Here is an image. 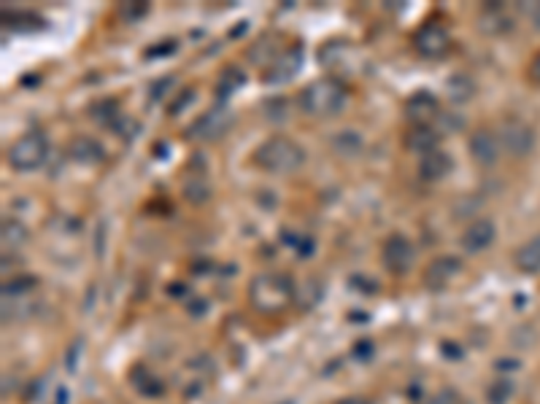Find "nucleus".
I'll return each instance as SVG.
<instances>
[{
	"mask_svg": "<svg viewBox=\"0 0 540 404\" xmlns=\"http://www.w3.org/2000/svg\"><path fill=\"white\" fill-rule=\"evenodd\" d=\"M354 356H356V359H371V356H373V343H371V340L356 343V345H354Z\"/></svg>",
	"mask_w": 540,
	"mask_h": 404,
	"instance_id": "obj_27",
	"label": "nucleus"
},
{
	"mask_svg": "<svg viewBox=\"0 0 540 404\" xmlns=\"http://www.w3.org/2000/svg\"><path fill=\"white\" fill-rule=\"evenodd\" d=\"M332 149L340 154V157H354L363 151V138H359L354 130H343L332 138Z\"/></svg>",
	"mask_w": 540,
	"mask_h": 404,
	"instance_id": "obj_21",
	"label": "nucleus"
},
{
	"mask_svg": "<svg viewBox=\"0 0 540 404\" xmlns=\"http://www.w3.org/2000/svg\"><path fill=\"white\" fill-rule=\"evenodd\" d=\"M468 149H470V159L479 165V167H495L500 162V154H503V146H500V135L489 127H479L470 141H468Z\"/></svg>",
	"mask_w": 540,
	"mask_h": 404,
	"instance_id": "obj_8",
	"label": "nucleus"
},
{
	"mask_svg": "<svg viewBox=\"0 0 540 404\" xmlns=\"http://www.w3.org/2000/svg\"><path fill=\"white\" fill-rule=\"evenodd\" d=\"M4 243L6 246H22L25 240H28V230H25V224L20 222V219H4Z\"/></svg>",
	"mask_w": 540,
	"mask_h": 404,
	"instance_id": "obj_22",
	"label": "nucleus"
},
{
	"mask_svg": "<svg viewBox=\"0 0 540 404\" xmlns=\"http://www.w3.org/2000/svg\"><path fill=\"white\" fill-rule=\"evenodd\" d=\"M30 288H36V280L33 278H17V280H9L6 283V294H20V291H30Z\"/></svg>",
	"mask_w": 540,
	"mask_h": 404,
	"instance_id": "obj_24",
	"label": "nucleus"
},
{
	"mask_svg": "<svg viewBox=\"0 0 540 404\" xmlns=\"http://www.w3.org/2000/svg\"><path fill=\"white\" fill-rule=\"evenodd\" d=\"M481 30L489 33V36H500V33L511 30V20H508L505 9L500 4H492V6L484 9V14H481Z\"/></svg>",
	"mask_w": 540,
	"mask_h": 404,
	"instance_id": "obj_18",
	"label": "nucleus"
},
{
	"mask_svg": "<svg viewBox=\"0 0 540 404\" xmlns=\"http://www.w3.org/2000/svg\"><path fill=\"white\" fill-rule=\"evenodd\" d=\"M424 404H454V393H452V391H443V393H438V396H430Z\"/></svg>",
	"mask_w": 540,
	"mask_h": 404,
	"instance_id": "obj_28",
	"label": "nucleus"
},
{
	"mask_svg": "<svg viewBox=\"0 0 540 404\" xmlns=\"http://www.w3.org/2000/svg\"><path fill=\"white\" fill-rule=\"evenodd\" d=\"M495 235H497L495 222L487 219V216H481V219H476V222H470L465 227V232L460 238V246L465 248V254H481V251H487L495 243Z\"/></svg>",
	"mask_w": 540,
	"mask_h": 404,
	"instance_id": "obj_12",
	"label": "nucleus"
},
{
	"mask_svg": "<svg viewBox=\"0 0 540 404\" xmlns=\"http://www.w3.org/2000/svg\"><path fill=\"white\" fill-rule=\"evenodd\" d=\"M516 267L527 275H537L540 272V232L535 238H529L513 256Z\"/></svg>",
	"mask_w": 540,
	"mask_h": 404,
	"instance_id": "obj_17",
	"label": "nucleus"
},
{
	"mask_svg": "<svg viewBox=\"0 0 540 404\" xmlns=\"http://www.w3.org/2000/svg\"><path fill=\"white\" fill-rule=\"evenodd\" d=\"M254 165L265 173H274V175H292L306 165V149L287 138V135H274L262 141L254 149Z\"/></svg>",
	"mask_w": 540,
	"mask_h": 404,
	"instance_id": "obj_2",
	"label": "nucleus"
},
{
	"mask_svg": "<svg viewBox=\"0 0 540 404\" xmlns=\"http://www.w3.org/2000/svg\"><path fill=\"white\" fill-rule=\"evenodd\" d=\"M300 65H303V49H300V46L287 49V52H282L274 62L267 65L262 81H265V84H284V81H290V78L298 76Z\"/></svg>",
	"mask_w": 540,
	"mask_h": 404,
	"instance_id": "obj_10",
	"label": "nucleus"
},
{
	"mask_svg": "<svg viewBox=\"0 0 540 404\" xmlns=\"http://www.w3.org/2000/svg\"><path fill=\"white\" fill-rule=\"evenodd\" d=\"M335 404H373V401L365 399V396H343V399H338Z\"/></svg>",
	"mask_w": 540,
	"mask_h": 404,
	"instance_id": "obj_29",
	"label": "nucleus"
},
{
	"mask_svg": "<svg viewBox=\"0 0 540 404\" xmlns=\"http://www.w3.org/2000/svg\"><path fill=\"white\" fill-rule=\"evenodd\" d=\"M511 383L508 380H500V383H495L489 391H487V399H489V404H505L508 399H511Z\"/></svg>",
	"mask_w": 540,
	"mask_h": 404,
	"instance_id": "obj_23",
	"label": "nucleus"
},
{
	"mask_svg": "<svg viewBox=\"0 0 540 404\" xmlns=\"http://www.w3.org/2000/svg\"><path fill=\"white\" fill-rule=\"evenodd\" d=\"M68 154H70V159L78 162V165H98V162H103V157H106L103 146H101L95 138H86V135L76 138V141L70 143Z\"/></svg>",
	"mask_w": 540,
	"mask_h": 404,
	"instance_id": "obj_15",
	"label": "nucleus"
},
{
	"mask_svg": "<svg viewBox=\"0 0 540 404\" xmlns=\"http://www.w3.org/2000/svg\"><path fill=\"white\" fill-rule=\"evenodd\" d=\"M295 299V283L284 272H259L249 283V302L262 316L284 313Z\"/></svg>",
	"mask_w": 540,
	"mask_h": 404,
	"instance_id": "obj_1",
	"label": "nucleus"
},
{
	"mask_svg": "<svg viewBox=\"0 0 540 404\" xmlns=\"http://www.w3.org/2000/svg\"><path fill=\"white\" fill-rule=\"evenodd\" d=\"M462 272V262L457 256H438L424 270V286L430 291H440Z\"/></svg>",
	"mask_w": 540,
	"mask_h": 404,
	"instance_id": "obj_9",
	"label": "nucleus"
},
{
	"mask_svg": "<svg viewBox=\"0 0 540 404\" xmlns=\"http://www.w3.org/2000/svg\"><path fill=\"white\" fill-rule=\"evenodd\" d=\"M452 170H454V159H452V154L443 151V149H435V151H430V154H424L419 159V178L427 181V183H438V181L448 178V175H452Z\"/></svg>",
	"mask_w": 540,
	"mask_h": 404,
	"instance_id": "obj_14",
	"label": "nucleus"
},
{
	"mask_svg": "<svg viewBox=\"0 0 540 404\" xmlns=\"http://www.w3.org/2000/svg\"><path fill=\"white\" fill-rule=\"evenodd\" d=\"M130 380L135 383L138 393H143V396H160V393L165 391L162 380H160L157 375H151L146 367H135V372H133V377H130Z\"/></svg>",
	"mask_w": 540,
	"mask_h": 404,
	"instance_id": "obj_19",
	"label": "nucleus"
},
{
	"mask_svg": "<svg viewBox=\"0 0 540 404\" xmlns=\"http://www.w3.org/2000/svg\"><path fill=\"white\" fill-rule=\"evenodd\" d=\"M527 78H529L535 86H540V52L532 57V62H529V68H527Z\"/></svg>",
	"mask_w": 540,
	"mask_h": 404,
	"instance_id": "obj_26",
	"label": "nucleus"
},
{
	"mask_svg": "<svg viewBox=\"0 0 540 404\" xmlns=\"http://www.w3.org/2000/svg\"><path fill=\"white\" fill-rule=\"evenodd\" d=\"M46 157H49V141L38 130H30L22 138H17L9 146V151H6V162L17 173H33V170H38L46 162Z\"/></svg>",
	"mask_w": 540,
	"mask_h": 404,
	"instance_id": "obj_4",
	"label": "nucleus"
},
{
	"mask_svg": "<svg viewBox=\"0 0 540 404\" xmlns=\"http://www.w3.org/2000/svg\"><path fill=\"white\" fill-rule=\"evenodd\" d=\"M521 12L527 14V20L535 25V30L540 33V4H529V6H521Z\"/></svg>",
	"mask_w": 540,
	"mask_h": 404,
	"instance_id": "obj_25",
	"label": "nucleus"
},
{
	"mask_svg": "<svg viewBox=\"0 0 540 404\" xmlns=\"http://www.w3.org/2000/svg\"><path fill=\"white\" fill-rule=\"evenodd\" d=\"M346 100H348L346 86L338 78L322 76L300 92L298 103H300L303 114H308L314 119H327V117H335L346 109Z\"/></svg>",
	"mask_w": 540,
	"mask_h": 404,
	"instance_id": "obj_3",
	"label": "nucleus"
},
{
	"mask_svg": "<svg viewBox=\"0 0 540 404\" xmlns=\"http://www.w3.org/2000/svg\"><path fill=\"white\" fill-rule=\"evenodd\" d=\"M438 111H440V103L432 92H416L405 100V117L413 122V127L419 125L430 127V122L438 119Z\"/></svg>",
	"mask_w": 540,
	"mask_h": 404,
	"instance_id": "obj_13",
	"label": "nucleus"
},
{
	"mask_svg": "<svg viewBox=\"0 0 540 404\" xmlns=\"http://www.w3.org/2000/svg\"><path fill=\"white\" fill-rule=\"evenodd\" d=\"M413 49L416 54H421L424 60H438L446 57L448 49H452V36L448 30L438 22H427L424 28H419L413 33Z\"/></svg>",
	"mask_w": 540,
	"mask_h": 404,
	"instance_id": "obj_7",
	"label": "nucleus"
},
{
	"mask_svg": "<svg viewBox=\"0 0 540 404\" xmlns=\"http://www.w3.org/2000/svg\"><path fill=\"white\" fill-rule=\"evenodd\" d=\"M405 149H408L411 154L424 157V154H430V151L438 149V133H435L432 127H424V125L411 127V130L405 133Z\"/></svg>",
	"mask_w": 540,
	"mask_h": 404,
	"instance_id": "obj_16",
	"label": "nucleus"
},
{
	"mask_svg": "<svg viewBox=\"0 0 540 404\" xmlns=\"http://www.w3.org/2000/svg\"><path fill=\"white\" fill-rule=\"evenodd\" d=\"M448 97H452L454 100V103H468V100L476 94V84L468 78V76H452V78H448Z\"/></svg>",
	"mask_w": 540,
	"mask_h": 404,
	"instance_id": "obj_20",
	"label": "nucleus"
},
{
	"mask_svg": "<svg viewBox=\"0 0 540 404\" xmlns=\"http://www.w3.org/2000/svg\"><path fill=\"white\" fill-rule=\"evenodd\" d=\"M500 146L513 159H524L535 149V130L521 119H505L500 127Z\"/></svg>",
	"mask_w": 540,
	"mask_h": 404,
	"instance_id": "obj_6",
	"label": "nucleus"
},
{
	"mask_svg": "<svg viewBox=\"0 0 540 404\" xmlns=\"http://www.w3.org/2000/svg\"><path fill=\"white\" fill-rule=\"evenodd\" d=\"M381 262L392 275H408L416 264V248L405 235H389L381 246Z\"/></svg>",
	"mask_w": 540,
	"mask_h": 404,
	"instance_id": "obj_5",
	"label": "nucleus"
},
{
	"mask_svg": "<svg viewBox=\"0 0 540 404\" xmlns=\"http://www.w3.org/2000/svg\"><path fill=\"white\" fill-rule=\"evenodd\" d=\"M230 127V111L227 109H211L206 111L192 127H190V138H198V141H219Z\"/></svg>",
	"mask_w": 540,
	"mask_h": 404,
	"instance_id": "obj_11",
	"label": "nucleus"
}]
</instances>
